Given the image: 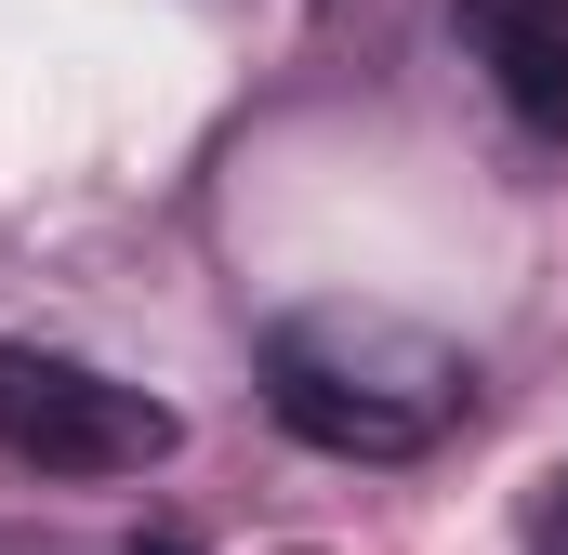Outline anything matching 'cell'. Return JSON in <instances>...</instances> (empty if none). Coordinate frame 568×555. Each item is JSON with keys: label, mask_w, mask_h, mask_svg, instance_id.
I'll return each mask as SVG.
<instances>
[{"label": "cell", "mask_w": 568, "mask_h": 555, "mask_svg": "<svg viewBox=\"0 0 568 555\" xmlns=\"http://www.w3.org/2000/svg\"><path fill=\"white\" fill-rule=\"evenodd\" d=\"M463 397H476V371L410 317L317 304V317L265 331V411L331 463H410V450H436L463 423Z\"/></svg>", "instance_id": "6da1fadb"}, {"label": "cell", "mask_w": 568, "mask_h": 555, "mask_svg": "<svg viewBox=\"0 0 568 555\" xmlns=\"http://www.w3.org/2000/svg\"><path fill=\"white\" fill-rule=\"evenodd\" d=\"M185 423L159 411L145 384L93 371V357H53V344H0V450L40 463V476H145L172 463Z\"/></svg>", "instance_id": "7a4b0ae2"}, {"label": "cell", "mask_w": 568, "mask_h": 555, "mask_svg": "<svg viewBox=\"0 0 568 555\" xmlns=\"http://www.w3.org/2000/svg\"><path fill=\"white\" fill-rule=\"evenodd\" d=\"M449 13H463V53L489 67V93L529 133H568V0H449Z\"/></svg>", "instance_id": "3957f363"}, {"label": "cell", "mask_w": 568, "mask_h": 555, "mask_svg": "<svg viewBox=\"0 0 568 555\" xmlns=\"http://www.w3.org/2000/svg\"><path fill=\"white\" fill-rule=\"evenodd\" d=\"M529 543H542V555H568V476H542V516H529Z\"/></svg>", "instance_id": "277c9868"}, {"label": "cell", "mask_w": 568, "mask_h": 555, "mask_svg": "<svg viewBox=\"0 0 568 555\" xmlns=\"http://www.w3.org/2000/svg\"><path fill=\"white\" fill-rule=\"evenodd\" d=\"M133 555H185V543H172V529H159V543H133Z\"/></svg>", "instance_id": "5b68a950"}]
</instances>
